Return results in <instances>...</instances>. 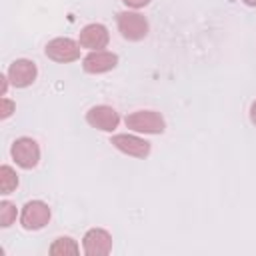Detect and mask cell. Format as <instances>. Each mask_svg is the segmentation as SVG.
<instances>
[{
  "mask_svg": "<svg viewBox=\"0 0 256 256\" xmlns=\"http://www.w3.org/2000/svg\"><path fill=\"white\" fill-rule=\"evenodd\" d=\"M116 26L124 40L128 42H140L148 36V20L138 10H122L116 14Z\"/></svg>",
  "mask_w": 256,
  "mask_h": 256,
  "instance_id": "6da1fadb",
  "label": "cell"
},
{
  "mask_svg": "<svg viewBox=\"0 0 256 256\" xmlns=\"http://www.w3.org/2000/svg\"><path fill=\"white\" fill-rule=\"evenodd\" d=\"M124 124L136 134H162L166 130V120L156 110H136L126 114Z\"/></svg>",
  "mask_w": 256,
  "mask_h": 256,
  "instance_id": "7a4b0ae2",
  "label": "cell"
},
{
  "mask_svg": "<svg viewBox=\"0 0 256 256\" xmlns=\"http://www.w3.org/2000/svg\"><path fill=\"white\" fill-rule=\"evenodd\" d=\"M80 50H82V46H80L78 40L68 38V36H58V38H52L46 44L44 54L52 62L68 64V62H76L80 58Z\"/></svg>",
  "mask_w": 256,
  "mask_h": 256,
  "instance_id": "3957f363",
  "label": "cell"
},
{
  "mask_svg": "<svg viewBox=\"0 0 256 256\" xmlns=\"http://www.w3.org/2000/svg\"><path fill=\"white\" fill-rule=\"evenodd\" d=\"M10 156L16 162V166H20L22 170H32L40 162V146H38V142L34 138L20 136V138H16L12 142Z\"/></svg>",
  "mask_w": 256,
  "mask_h": 256,
  "instance_id": "277c9868",
  "label": "cell"
},
{
  "mask_svg": "<svg viewBox=\"0 0 256 256\" xmlns=\"http://www.w3.org/2000/svg\"><path fill=\"white\" fill-rule=\"evenodd\" d=\"M52 218V210L44 200H28L20 210V226L24 230H42Z\"/></svg>",
  "mask_w": 256,
  "mask_h": 256,
  "instance_id": "5b68a950",
  "label": "cell"
},
{
  "mask_svg": "<svg viewBox=\"0 0 256 256\" xmlns=\"http://www.w3.org/2000/svg\"><path fill=\"white\" fill-rule=\"evenodd\" d=\"M82 252L86 256H108L112 252V234L106 228H90L82 238Z\"/></svg>",
  "mask_w": 256,
  "mask_h": 256,
  "instance_id": "8992f818",
  "label": "cell"
},
{
  "mask_svg": "<svg viewBox=\"0 0 256 256\" xmlns=\"http://www.w3.org/2000/svg\"><path fill=\"white\" fill-rule=\"evenodd\" d=\"M86 122L100 132H114L120 124V114L108 104H96L86 112Z\"/></svg>",
  "mask_w": 256,
  "mask_h": 256,
  "instance_id": "52a82bcc",
  "label": "cell"
},
{
  "mask_svg": "<svg viewBox=\"0 0 256 256\" xmlns=\"http://www.w3.org/2000/svg\"><path fill=\"white\" fill-rule=\"evenodd\" d=\"M118 66V54L110 50H90L82 58V70L86 74H106Z\"/></svg>",
  "mask_w": 256,
  "mask_h": 256,
  "instance_id": "ba28073f",
  "label": "cell"
},
{
  "mask_svg": "<svg viewBox=\"0 0 256 256\" xmlns=\"http://www.w3.org/2000/svg\"><path fill=\"white\" fill-rule=\"evenodd\" d=\"M6 74L14 88H28L36 82L38 68H36V62L28 60V58H18L8 66Z\"/></svg>",
  "mask_w": 256,
  "mask_h": 256,
  "instance_id": "9c48e42d",
  "label": "cell"
},
{
  "mask_svg": "<svg viewBox=\"0 0 256 256\" xmlns=\"http://www.w3.org/2000/svg\"><path fill=\"white\" fill-rule=\"evenodd\" d=\"M110 144L116 150H120L122 154L132 156V158H146L150 154V150H152L150 142L140 138V136H136V134H114L110 138Z\"/></svg>",
  "mask_w": 256,
  "mask_h": 256,
  "instance_id": "30bf717a",
  "label": "cell"
},
{
  "mask_svg": "<svg viewBox=\"0 0 256 256\" xmlns=\"http://www.w3.org/2000/svg\"><path fill=\"white\" fill-rule=\"evenodd\" d=\"M78 42L82 48L86 50H106L108 42H110V32L104 24L100 22H90L86 24L80 34H78Z\"/></svg>",
  "mask_w": 256,
  "mask_h": 256,
  "instance_id": "8fae6325",
  "label": "cell"
},
{
  "mask_svg": "<svg viewBox=\"0 0 256 256\" xmlns=\"http://www.w3.org/2000/svg\"><path fill=\"white\" fill-rule=\"evenodd\" d=\"M48 252L52 256H74V254H80V246L72 236H58L50 244Z\"/></svg>",
  "mask_w": 256,
  "mask_h": 256,
  "instance_id": "7c38bea8",
  "label": "cell"
},
{
  "mask_svg": "<svg viewBox=\"0 0 256 256\" xmlns=\"http://www.w3.org/2000/svg\"><path fill=\"white\" fill-rule=\"evenodd\" d=\"M18 184H20V180H18L16 170L8 164H2L0 166V194H4V196L12 194L18 188Z\"/></svg>",
  "mask_w": 256,
  "mask_h": 256,
  "instance_id": "4fadbf2b",
  "label": "cell"
},
{
  "mask_svg": "<svg viewBox=\"0 0 256 256\" xmlns=\"http://www.w3.org/2000/svg\"><path fill=\"white\" fill-rule=\"evenodd\" d=\"M16 216H18V210H16V204L10 202V200H0V226L2 228H10L14 222H16Z\"/></svg>",
  "mask_w": 256,
  "mask_h": 256,
  "instance_id": "5bb4252c",
  "label": "cell"
},
{
  "mask_svg": "<svg viewBox=\"0 0 256 256\" xmlns=\"http://www.w3.org/2000/svg\"><path fill=\"white\" fill-rule=\"evenodd\" d=\"M14 112H16V102L2 96V100H0V120H8Z\"/></svg>",
  "mask_w": 256,
  "mask_h": 256,
  "instance_id": "9a60e30c",
  "label": "cell"
},
{
  "mask_svg": "<svg viewBox=\"0 0 256 256\" xmlns=\"http://www.w3.org/2000/svg\"><path fill=\"white\" fill-rule=\"evenodd\" d=\"M130 10H140V8H144V6H148L152 0H122Z\"/></svg>",
  "mask_w": 256,
  "mask_h": 256,
  "instance_id": "2e32d148",
  "label": "cell"
},
{
  "mask_svg": "<svg viewBox=\"0 0 256 256\" xmlns=\"http://www.w3.org/2000/svg\"><path fill=\"white\" fill-rule=\"evenodd\" d=\"M8 86H10V78H8V74H0V96H6Z\"/></svg>",
  "mask_w": 256,
  "mask_h": 256,
  "instance_id": "e0dca14e",
  "label": "cell"
},
{
  "mask_svg": "<svg viewBox=\"0 0 256 256\" xmlns=\"http://www.w3.org/2000/svg\"><path fill=\"white\" fill-rule=\"evenodd\" d=\"M250 122L256 126V100L250 104Z\"/></svg>",
  "mask_w": 256,
  "mask_h": 256,
  "instance_id": "ac0fdd59",
  "label": "cell"
},
{
  "mask_svg": "<svg viewBox=\"0 0 256 256\" xmlns=\"http://www.w3.org/2000/svg\"><path fill=\"white\" fill-rule=\"evenodd\" d=\"M246 6H252V8H256V0H242Z\"/></svg>",
  "mask_w": 256,
  "mask_h": 256,
  "instance_id": "d6986e66",
  "label": "cell"
}]
</instances>
